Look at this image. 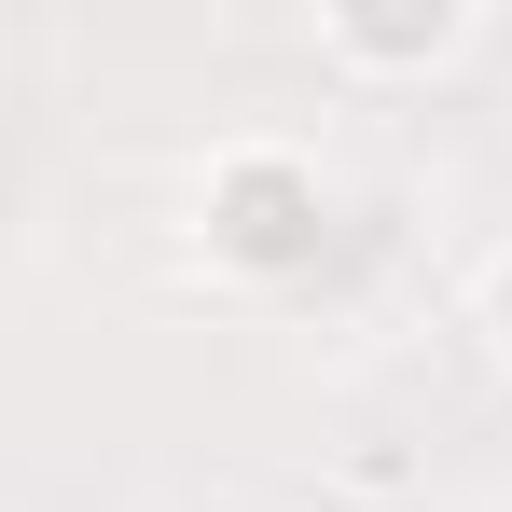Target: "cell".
<instances>
[{
    "label": "cell",
    "instance_id": "obj_1",
    "mask_svg": "<svg viewBox=\"0 0 512 512\" xmlns=\"http://www.w3.org/2000/svg\"><path fill=\"white\" fill-rule=\"evenodd\" d=\"M319 236V167L291 139H222L208 153V250L222 263H291Z\"/></svg>",
    "mask_w": 512,
    "mask_h": 512
},
{
    "label": "cell",
    "instance_id": "obj_2",
    "mask_svg": "<svg viewBox=\"0 0 512 512\" xmlns=\"http://www.w3.org/2000/svg\"><path fill=\"white\" fill-rule=\"evenodd\" d=\"M471 42V14L457 0H402V14H319V56L333 70H443Z\"/></svg>",
    "mask_w": 512,
    "mask_h": 512
},
{
    "label": "cell",
    "instance_id": "obj_3",
    "mask_svg": "<svg viewBox=\"0 0 512 512\" xmlns=\"http://www.w3.org/2000/svg\"><path fill=\"white\" fill-rule=\"evenodd\" d=\"M485 333H499V360H512V250L485 263Z\"/></svg>",
    "mask_w": 512,
    "mask_h": 512
}]
</instances>
